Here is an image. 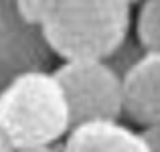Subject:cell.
Wrapping results in <instances>:
<instances>
[{
    "label": "cell",
    "mask_w": 160,
    "mask_h": 152,
    "mask_svg": "<svg viewBox=\"0 0 160 152\" xmlns=\"http://www.w3.org/2000/svg\"><path fill=\"white\" fill-rule=\"evenodd\" d=\"M132 27L128 0H57L41 27L55 57L71 61H106Z\"/></svg>",
    "instance_id": "6da1fadb"
},
{
    "label": "cell",
    "mask_w": 160,
    "mask_h": 152,
    "mask_svg": "<svg viewBox=\"0 0 160 152\" xmlns=\"http://www.w3.org/2000/svg\"><path fill=\"white\" fill-rule=\"evenodd\" d=\"M0 128L14 150L53 146L71 130L65 95L49 71L16 77L0 91Z\"/></svg>",
    "instance_id": "7a4b0ae2"
},
{
    "label": "cell",
    "mask_w": 160,
    "mask_h": 152,
    "mask_svg": "<svg viewBox=\"0 0 160 152\" xmlns=\"http://www.w3.org/2000/svg\"><path fill=\"white\" fill-rule=\"evenodd\" d=\"M69 108L71 128L122 118V79L106 61L61 63L53 71Z\"/></svg>",
    "instance_id": "3957f363"
},
{
    "label": "cell",
    "mask_w": 160,
    "mask_h": 152,
    "mask_svg": "<svg viewBox=\"0 0 160 152\" xmlns=\"http://www.w3.org/2000/svg\"><path fill=\"white\" fill-rule=\"evenodd\" d=\"M53 61L41 27L20 18L14 0H0V91L24 73L49 71Z\"/></svg>",
    "instance_id": "277c9868"
},
{
    "label": "cell",
    "mask_w": 160,
    "mask_h": 152,
    "mask_svg": "<svg viewBox=\"0 0 160 152\" xmlns=\"http://www.w3.org/2000/svg\"><path fill=\"white\" fill-rule=\"evenodd\" d=\"M122 118L142 130L160 128V53H146L122 77Z\"/></svg>",
    "instance_id": "5b68a950"
},
{
    "label": "cell",
    "mask_w": 160,
    "mask_h": 152,
    "mask_svg": "<svg viewBox=\"0 0 160 152\" xmlns=\"http://www.w3.org/2000/svg\"><path fill=\"white\" fill-rule=\"evenodd\" d=\"M61 152H150L140 132L120 122H87L67 132Z\"/></svg>",
    "instance_id": "8992f818"
},
{
    "label": "cell",
    "mask_w": 160,
    "mask_h": 152,
    "mask_svg": "<svg viewBox=\"0 0 160 152\" xmlns=\"http://www.w3.org/2000/svg\"><path fill=\"white\" fill-rule=\"evenodd\" d=\"M136 41L146 53H160V0H142L136 16Z\"/></svg>",
    "instance_id": "52a82bcc"
},
{
    "label": "cell",
    "mask_w": 160,
    "mask_h": 152,
    "mask_svg": "<svg viewBox=\"0 0 160 152\" xmlns=\"http://www.w3.org/2000/svg\"><path fill=\"white\" fill-rule=\"evenodd\" d=\"M144 55H146V51L142 49V45L138 43L136 39L128 37V39H126L124 43H122L120 47H118V49L106 59V63L112 67L113 73H116L118 77L122 79L134 65H136L138 61H140L142 57H144Z\"/></svg>",
    "instance_id": "ba28073f"
},
{
    "label": "cell",
    "mask_w": 160,
    "mask_h": 152,
    "mask_svg": "<svg viewBox=\"0 0 160 152\" xmlns=\"http://www.w3.org/2000/svg\"><path fill=\"white\" fill-rule=\"evenodd\" d=\"M55 4H57V0H14L16 12L20 14V18L35 27H43L45 20L55 10Z\"/></svg>",
    "instance_id": "9c48e42d"
},
{
    "label": "cell",
    "mask_w": 160,
    "mask_h": 152,
    "mask_svg": "<svg viewBox=\"0 0 160 152\" xmlns=\"http://www.w3.org/2000/svg\"><path fill=\"white\" fill-rule=\"evenodd\" d=\"M14 152H61V150H57L55 146H35V148H20Z\"/></svg>",
    "instance_id": "30bf717a"
},
{
    "label": "cell",
    "mask_w": 160,
    "mask_h": 152,
    "mask_svg": "<svg viewBox=\"0 0 160 152\" xmlns=\"http://www.w3.org/2000/svg\"><path fill=\"white\" fill-rule=\"evenodd\" d=\"M0 152H14V148H12L10 142H8V138L4 136L2 128H0Z\"/></svg>",
    "instance_id": "8fae6325"
},
{
    "label": "cell",
    "mask_w": 160,
    "mask_h": 152,
    "mask_svg": "<svg viewBox=\"0 0 160 152\" xmlns=\"http://www.w3.org/2000/svg\"><path fill=\"white\" fill-rule=\"evenodd\" d=\"M128 2H130V4H140L142 0H128Z\"/></svg>",
    "instance_id": "7c38bea8"
}]
</instances>
